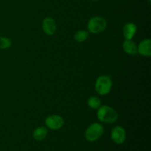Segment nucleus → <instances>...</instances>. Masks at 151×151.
<instances>
[{
    "instance_id": "2",
    "label": "nucleus",
    "mask_w": 151,
    "mask_h": 151,
    "mask_svg": "<svg viewBox=\"0 0 151 151\" xmlns=\"http://www.w3.org/2000/svg\"><path fill=\"white\" fill-rule=\"evenodd\" d=\"M112 81L107 75H101L95 82V90L100 95H106L111 90Z\"/></svg>"
},
{
    "instance_id": "10",
    "label": "nucleus",
    "mask_w": 151,
    "mask_h": 151,
    "mask_svg": "<svg viewBox=\"0 0 151 151\" xmlns=\"http://www.w3.org/2000/svg\"><path fill=\"white\" fill-rule=\"evenodd\" d=\"M122 48L125 52L131 55H134L137 53V46L135 42L132 41V39H125L122 44Z\"/></svg>"
},
{
    "instance_id": "5",
    "label": "nucleus",
    "mask_w": 151,
    "mask_h": 151,
    "mask_svg": "<svg viewBox=\"0 0 151 151\" xmlns=\"http://www.w3.org/2000/svg\"><path fill=\"white\" fill-rule=\"evenodd\" d=\"M45 124L47 128L51 130H59L63 126L64 120L60 115L53 114L47 116L45 119Z\"/></svg>"
},
{
    "instance_id": "11",
    "label": "nucleus",
    "mask_w": 151,
    "mask_h": 151,
    "mask_svg": "<svg viewBox=\"0 0 151 151\" xmlns=\"http://www.w3.org/2000/svg\"><path fill=\"white\" fill-rule=\"evenodd\" d=\"M47 135V129L46 127H38L33 131V138L37 141H41L46 138Z\"/></svg>"
},
{
    "instance_id": "12",
    "label": "nucleus",
    "mask_w": 151,
    "mask_h": 151,
    "mask_svg": "<svg viewBox=\"0 0 151 151\" xmlns=\"http://www.w3.org/2000/svg\"><path fill=\"white\" fill-rule=\"evenodd\" d=\"M88 106L92 109H98L101 106V100L96 96H91L88 99Z\"/></svg>"
},
{
    "instance_id": "1",
    "label": "nucleus",
    "mask_w": 151,
    "mask_h": 151,
    "mask_svg": "<svg viewBox=\"0 0 151 151\" xmlns=\"http://www.w3.org/2000/svg\"><path fill=\"white\" fill-rule=\"evenodd\" d=\"M97 116L101 122L111 124L117 120L118 114L113 108L104 105L97 109Z\"/></svg>"
},
{
    "instance_id": "6",
    "label": "nucleus",
    "mask_w": 151,
    "mask_h": 151,
    "mask_svg": "<svg viewBox=\"0 0 151 151\" xmlns=\"http://www.w3.org/2000/svg\"><path fill=\"white\" fill-rule=\"evenodd\" d=\"M42 29L47 35H54L57 30V24L55 19L50 17L45 18L42 22Z\"/></svg>"
},
{
    "instance_id": "3",
    "label": "nucleus",
    "mask_w": 151,
    "mask_h": 151,
    "mask_svg": "<svg viewBox=\"0 0 151 151\" xmlns=\"http://www.w3.org/2000/svg\"><path fill=\"white\" fill-rule=\"evenodd\" d=\"M104 132L103 125L94 122L87 128L85 132V137L88 142H95L101 137Z\"/></svg>"
},
{
    "instance_id": "7",
    "label": "nucleus",
    "mask_w": 151,
    "mask_h": 151,
    "mask_svg": "<svg viewBox=\"0 0 151 151\" xmlns=\"http://www.w3.org/2000/svg\"><path fill=\"white\" fill-rule=\"evenodd\" d=\"M111 139L116 144L120 145L125 142L126 133L125 129L121 126H116L111 131Z\"/></svg>"
},
{
    "instance_id": "15",
    "label": "nucleus",
    "mask_w": 151,
    "mask_h": 151,
    "mask_svg": "<svg viewBox=\"0 0 151 151\" xmlns=\"http://www.w3.org/2000/svg\"><path fill=\"white\" fill-rule=\"evenodd\" d=\"M91 1H98V0H91Z\"/></svg>"
},
{
    "instance_id": "14",
    "label": "nucleus",
    "mask_w": 151,
    "mask_h": 151,
    "mask_svg": "<svg viewBox=\"0 0 151 151\" xmlns=\"http://www.w3.org/2000/svg\"><path fill=\"white\" fill-rule=\"evenodd\" d=\"M12 42L7 37H0V49H7L11 46Z\"/></svg>"
},
{
    "instance_id": "8",
    "label": "nucleus",
    "mask_w": 151,
    "mask_h": 151,
    "mask_svg": "<svg viewBox=\"0 0 151 151\" xmlns=\"http://www.w3.org/2000/svg\"><path fill=\"white\" fill-rule=\"evenodd\" d=\"M137 53L144 57L151 55V41L149 38L144 39L137 46Z\"/></svg>"
},
{
    "instance_id": "4",
    "label": "nucleus",
    "mask_w": 151,
    "mask_h": 151,
    "mask_svg": "<svg viewBox=\"0 0 151 151\" xmlns=\"http://www.w3.org/2000/svg\"><path fill=\"white\" fill-rule=\"evenodd\" d=\"M107 27V22L103 18L100 16H94L91 18L88 22L87 28L91 33L97 34L102 32Z\"/></svg>"
},
{
    "instance_id": "13",
    "label": "nucleus",
    "mask_w": 151,
    "mask_h": 151,
    "mask_svg": "<svg viewBox=\"0 0 151 151\" xmlns=\"http://www.w3.org/2000/svg\"><path fill=\"white\" fill-rule=\"evenodd\" d=\"M88 37V32L86 30H78L75 34V40L78 43L84 42Z\"/></svg>"
},
{
    "instance_id": "9",
    "label": "nucleus",
    "mask_w": 151,
    "mask_h": 151,
    "mask_svg": "<svg viewBox=\"0 0 151 151\" xmlns=\"http://www.w3.org/2000/svg\"><path fill=\"white\" fill-rule=\"evenodd\" d=\"M137 31V25L134 23H132V22H129V23L125 24V26L123 27V29H122L124 37H125V39L127 40L132 39V38H134V35H135Z\"/></svg>"
}]
</instances>
